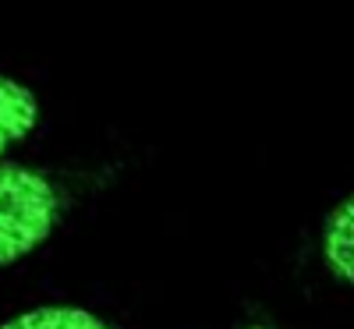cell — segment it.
Segmentation results:
<instances>
[{
  "mask_svg": "<svg viewBox=\"0 0 354 329\" xmlns=\"http://www.w3.org/2000/svg\"><path fill=\"white\" fill-rule=\"evenodd\" d=\"M61 223V191L36 167L0 160V269L39 252Z\"/></svg>",
  "mask_w": 354,
  "mask_h": 329,
  "instance_id": "cell-1",
  "label": "cell"
},
{
  "mask_svg": "<svg viewBox=\"0 0 354 329\" xmlns=\"http://www.w3.org/2000/svg\"><path fill=\"white\" fill-rule=\"evenodd\" d=\"M39 124V96L32 85L0 71V160H8L15 145H21Z\"/></svg>",
  "mask_w": 354,
  "mask_h": 329,
  "instance_id": "cell-2",
  "label": "cell"
},
{
  "mask_svg": "<svg viewBox=\"0 0 354 329\" xmlns=\"http://www.w3.org/2000/svg\"><path fill=\"white\" fill-rule=\"evenodd\" d=\"M319 255L333 273V280H340L344 287L354 290V191L347 198H340L330 209V216L322 220Z\"/></svg>",
  "mask_w": 354,
  "mask_h": 329,
  "instance_id": "cell-3",
  "label": "cell"
},
{
  "mask_svg": "<svg viewBox=\"0 0 354 329\" xmlns=\"http://www.w3.org/2000/svg\"><path fill=\"white\" fill-rule=\"evenodd\" d=\"M0 329H113V326L82 305H39L4 319Z\"/></svg>",
  "mask_w": 354,
  "mask_h": 329,
  "instance_id": "cell-4",
  "label": "cell"
},
{
  "mask_svg": "<svg viewBox=\"0 0 354 329\" xmlns=\"http://www.w3.org/2000/svg\"><path fill=\"white\" fill-rule=\"evenodd\" d=\"M241 329H277V326H266V322H248V326H241Z\"/></svg>",
  "mask_w": 354,
  "mask_h": 329,
  "instance_id": "cell-5",
  "label": "cell"
}]
</instances>
